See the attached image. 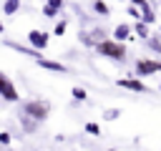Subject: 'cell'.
Listing matches in <instances>:
<instances>
[{"instance_id": "obj_1", "label": "cell", "mask_w": 161, "mask_h": 151, "mask_svg": "<svg viewBox=\"0 0 161 151\" xmlns=\"http://www.w3.org/2000/svg\"><path fill=\"white\" fill-rule=\"evenodd\" d=\"M96 53L101 58H108V60H116V63H126L128 58V50H126V43L116 40V38H106L96 45Z\"/></svg>"}, {"instance_id": "obj_2", "label": "cell", "mask_w": 161, "mask_h": 151, "mask_svg": "<svg viewBox=\"0 0 161 151\" xmlns=\"http://www.w3.org/2000/svg\"><path fill=\"white\" fill-rule=\"evenodd\" d=\"M20 113H25V116H30V118L43 123L50 116V101H45V98H25V101H20Z\"/></svg>"}, {"instance_id": "obj_3", "label": "cell", "mask_w": 161, "mask_h": 151, "mask_svg": "<svg viewBox=\"0 0 161 151\" xmlns=\"http://www.w3.org/2000/svg\"><path fill=\"white\" fill-rule=\"evenodd\" d=\"M133 73H136V78H146V76L161 73V60H153V58H138L136 65H133Z\"/></svg>"}, {"instance_id": "obj_4", "label": "cell", "mask_w": 161, "mask_h": 151, "mask_svg": "<svg viewBox=\"0 0 161 151\" xmlns=\"http://www.w3.org/2000/svg\"><path fill=\"white\" fill-rule=\"evenodd\" d=\"M0 91H3V101H5V103H15V101H20V93H18L15 83H13L10 76H5V73H0Z\"/></svg>"}, {"instance_id": "obj_5", "label": "cell", "mask_w": 161, "mask_h": 151, "mask_svg": "<svg viewBox=\"0 0 161 151\" xmlns=\"http://www.w3.org/2000/svg\"><path fill=\"white\" fill-rule=\"evenodd\" d=\"M48 43H50V35L45 33V30H38V28H33V30H28V45L30 48H35V50H45L48 48Z\"/></svg>"}, {"instance_id": "obj_6", "label": "cell", "mask_w": 161, "mask_h": 151, "mask_svg": "<svg viewBox=\"0 0 161 151\" xmlns=\"http://www.w3.org/2000/svg\"><path fill=\"white\" fill-rule=\"evenodd\" d=\"M116 86H118V88H126V91H131V93H148L143 78H118Z\"/></svg>"}, {"instance_id": "obj_7", "label": "cell", "mask_w": 161, "mask_h": 151, "mask_svg": "<svg viewBox=\"0 0 161 151\" xmlns=\"http://www.w3.org/2000/svg\"><path fill=\"white\" fill-rule=\"evenodd\" d=\"M43 70H50V73H68V68L60 63V60H50V58H38L35 60Z\"/></svg>"}, {"instance_id": "obj_8", "label": "cell", "mask_w": 161, "mask_h": 151, "mask_svg": "<svg viewBox=\"0 0 161 151\" xmlns=\"http://www.w3.org/2000/svg\"><path fill=\"white\" fill-rule=\"evenodd\" d=\"M20 128L25 131V133H35L38 131V126H40V121H35V118H30V116H25V113H20Z\"/></svg>"}, {"instance_id": "obj_9", "label": "cell", "mask_w": 161, "mask_h": 151, "mask_svg": "<svg viewBox=\"0 0 161 151\" xmlns=\"http://www.w3.org/2000/svg\"><path fill=\"white\" fill-rule=\"evenodd\" d=\"M131 33H133V28H131V25H126V23H121V25H116V28H113V38H116V40H121V43H123V40H128V38H133Z\"/></svg>"}, {"instance_id": "obj_10", "label": "cell", "mask_w": 161, "mask_h": 151, "mask_svg": "<svg viewBox=\"0 0 161 151\" xmlns=\"http://www.w3.org/2000/svg\"><path fill=\"white\" fill-rule=\"evenodd\" d=\"M133 33H136L141 40H148V38H151V30H148V25H146L143 20H138V23L133 25Z\"/></svg>"}, {"instance_id": "obj_11", "label": "cell", "mask_w": 161, "mask_h": 151, "mask_svg": "<svg viewBox=\"0 0 161 151\" xmlns=\"http://www.w3.org/2000/svg\"><path fill=\"white\" fill-rule=\"evenodd\" d=\"M20 10V0H3V15H15Z\"/></svg>"}, {"instance_id": "obj_12", "label": "cell", "mask_w": 161, "mask_h": 151, "mask_svg": "<svg viewBox=\"0 0 161 151\" xmlns=\"http://www.w3.org/2000/svg\"><path fill=\"white\" fill-rule=\"evenodd\" d=\"M93 10H96L101 18H108V15H111V8H108L103 0H93Z\"/></svg>"}, {"instance_id": "obj_13", "label": "cell", "mask_w": 161, "mask_h": 151, "mask_svg": "<svg viewBox=\"0 0 161 151\" xmlns=\"http://www.w3.org/2000/svg\"><path fill=\"white\" fill-rule=\"evenodd\" d=\"M70 96H73V101H86V98H88V91H86L83 86H73V88H70Z\"/></svg>"}, {"instance_id": "obj_14", "label": "cell", "mask_w": 161, "mask_h": 151, "mask_svg": "<svg viewBox=\"0 0 161 151\" xmlns=\"http://www.w3.org/2000/svg\"><path fill=\"white\" fill-rule=\"evenodd\" d=\"M65 30H68V20H65V18H60V20L55 23V28H53V35H58V38H60V35H65Z\"/></svg>"}, {"instance_id": "obj_15", "label": "cell", "mask_w": 161, "mask_h": 151, "mask_svg": "<svg viewBox=\"0 0 161 151\" xmlns=\"http://www.w3.org/2000/svg\"><path fill=\"white\" fill-rule=\"evenodd\" d=\"M121 116V108H106L103 111V121H116Z\"/></svg>"}, {"instance_id": "obj_16", "label": "cell", "mask_w": 161, "mask_h": 151, "mask_svg": "<svg viewBox=\"0 0 161 151\" xmlns=\"http://www.w3.org/2000/svg\"><path fill=\"white\" fill-rule=\"evenodd\" d=\"M83 128H86V133H91V136H101V126H98L96 121H88Z\"/></svg>"}, {"instance_id": "obj_17", "label": "cell", "mask_w": 161, "mask_h": 151, "mask_svg": "<svg viewBox=\"0 0 161 151\" xmlns=\"http://www.w3.org/2000/svg\"><path fill=\"white\" fill-rule=\"evenodd\" d=\"M40 13H43L45 18H58V15H60V10H55V8H50L48 3H45V5L40 8Z\"/></svg>"}, {"instance_id": "obj_18", "label": "cell", "mask_w": 161, "mask_h": 151, "mask_svg": "<svg viewBox=\"0 0 161 151\" xmlns=\"http://www.w3.org/2000/svg\"><path fill=\"white\" fill-rule=\"evenodd\" d=\"M141 20H143L146 25H153V23H156V13H153V10H146V13L141 15Z\"/></svg>"}, {"instance_id": "obj_19", "label": "cell", "mask_w": 161, "mask_h": 151, "mask_svg": "<svg viewBox=\"0 0 161 151\" xmlns=\"http://www.w3.org/2000/svg\"><path fill=\"white\" fill-rule=\"evenodd\" d=\"M148 48H151V50H153V53H161V40H158V38H153V35H151V38H148Z\"/></svg>"}, {"instance_id": "obj_20", "label": "cell", "mask_w": 161, "mask_h": 151, "mask_svg": "<svg viewBox=\"0 0 161 151\" xmlns=\"http://www.w3.org/2000/svg\"><path fill=\"white\" fill-rule=\"evenodd\" d=\"M128 15H131V18H136V20H141V15H143V13H141V8H136V5H128Z\"/></svg>"}, {"instance_id": "obj_21", "label": "cell", "mask_w": 161, "mask_h": 151, "mask_svg": "<svg viewBox=\"0 0 161 151\" xmlns=\"http://www.w3.org/2000/svg\"><path fill=\"white\" fill-rule=\"evenodd\" d=\"M45 3H48L50 8H55V10H63V8H65V0H45Z\"/></svg>"}, {"instance_id": "obj_22", "label": "cell", "mask_w": 161, "mask_h": 151, "mask_svg": "<svg viewBox=\"0 0 161 151\" xmlns=\"http://www.w3.org/2000/svg\"><path fill=\"white\" fill-rule=\"evenodd\" d=\"M10 138H13V136H10L8 131H3V133H0V143H3V146H10Z\"/></svg>"}, {"instance_id": "obj_23", "label": "cell", "mask_w": 161, "mask_h": 151, "mask_svg": "<svg viewBox=\"0 0 161 151\" xmlns=\"http://www.w3.org/2000/svg\"><path fill=\"white\" fill-rule=\"evenodd\" d=\"M108 151H118V148H108Z\"/></svg>"}, {"instance_id": "obj_24", "label": "cell", "mask_w": 161, "mask_h": 151, "mask_svg": "<svg viewBox=\"0 0 161 151\" xmlns=\"http://www.w3.org/2000/svg\"><path fill=\"white\" fill-rule=\"evenodd\" d=\"M5 151H10V148H8V146H5Z\"/></svg>"}, {"instance_id": "obj_25", "label": "cell", "mask_w": 161, "mask_h": 151, "mask_svg": "<svg viewBox=\"0 0 161 151\" xmlns=\"http://www.w3.org/2000/svg\"><path fill=\"white\" fill-rule=\"evenodd\" d=\"M158 91H161V86H158Z\"/></svg>"}]
</instances>
